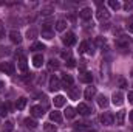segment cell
<instances>
[{
	"mask_svg": "<svg viewBox=\"0 0 133 132\" xmlns=\"http://www.w3.org/2000/svg\"><path fill=\"white\" fill-rule=\"evenodd\" d=\"M31 115L36 117V118H40V117L43 115V109H42L40 106H33V107H31Z\"/></svg>",
	"mask_w": 133,
	"mask_h": 132,
	"instance_id": "obj_15",
	"label": "cell"
},
{
	"mask_svg": "<svg viewBox=\"0 0 133 132\" xmlns=\"http://www.w3.org/2000/svg\"><path fill=\"white\" fill-rule=\"evenodd\" d=\"M115 121H116V124H118V126H122V124H124V121H125V112H124V110L118 112V115H116Z\"/></svg>",
	"mask_w": 133,
	"mask_h": 132,
	"instance_id": "obj_17",
	"label": "cell"
},
{
	"mask_svg": "<svg viewBox=\"0 0 133 132\" xmlns=\"http://www.w3.org/2000/svg\"><path fill=\"white\" fill-rule=\"evenodd\" d=\"M79 14H81V17H82L84 20H90V19H91V8H84Z\"/></svg>",
	"mask_w": 133,
	"mask_h": 132,
	"instance_id": "obj_18",
	"label": "cell"
},
{
	"mask_svg": "<svg viewBox=\"0 0 133 132\" xmlns=\"http://www.w3.org/2000/svg\"><path fill=\"white\" fill-rule=\"evenodd\" d=\"M127 98H129V103L133 104V92H129V97H127Z\"/></svg>",
	"mask_w": 133,
	"mask_h": 132,
	"instance_id": "obj_39",
	"label": "cell"
},
{
	"mask_svg": "<svg viewBox=\"0 0 133 132\" xmlns=\"http://www.w3.org/2000/svg\"><path fill=\"white\" fill-rule=\"evenodd\" d=\"M43 129H45V132H56L57 131L56 126L51 124V123H45V124H43Z\"/></svg>",
	"mask_w": 133,
	"mask_h": 132,
	"instance_id": "obj_27",
	"label": "cell"
},
{
	"mask_svg": "<svg viewBox=\"0 0 133 132\" xmlns=\"http://www.w3.org/2000/svg\"><path fill=\"white\" fill-rule=\"evenodd\" d=\"M53 103H54V107H64L65 106V97H62V95H57L56 98L53 99Z\"/></svg>",
	"mask_w": 133,
	"mask_h": 132,
	"instance_id": "obj_16",
	"label": "cell"
},
{
	"mask_svg": "<svg viewBox=\"0 0 133 132\" xmlns=\"http://www.w3.org/2000/svg\"><path fill=\"white\" fill-rule=\"evenodd\" d=\"M62 84L65 86V89L66 87H70V86L73 84V78H71L70 75H64V78H62Z\"/></svg>",
	"mask_w": 133,
	"mask_h": 132,
	"instance_id": "obj_24",
	"label": "cell"
},
{
	"mask_svg": "<svg viewBox=\"0 0 133 132\" xmlns=\"http://www.w3.org/2000/svg\"><path fill=\"white\" fill-rule=\"evenodd\" d=\"M74 115H76V110H74L73 107L68 106V107L65 109V117L66 118H74Z\"/></svg>",
	"mask_w": 133,
	"mask_h": 132,
	"instance_id": "obj_26",
	"label": "cell"
},
{
	"mask_svg": "<svg viewBox=\"0 0 133 132\" xmlns=\"http://www.w3.org/2000/svg\"><path fill=\"white\" fill-rule=\"evenodd\" d=\"M95 95H96V87H93V86L87 87V89H85V92H84L85 99H93V98H95Z\"/></svg>",
	"mask_w": 133,
	"mask_h": 132,
	"instance_id": "obj_9",
	"label": "cell"
},
{
	"mask_svg": "<svg viewBox=\"0 0 133 132\" xmlns=\"http://www.w3.org/2000/svg\"><path fill=\"white\" fill-rule=\"evenodd\" d=\"M124 8H125L127 11H129V9H132V8H133V2H127V3L124 5Z\"/></svg>",
	"mask_w": 133,
	"mask_h": 132,
	"instance_id": "obj_37",
	"label": "cell"
},
{
	"mask_svg": "<svg viewBox=\"0 0 133 132\" xmlns=\"http://www.w3.org/2000/svg\"><path fill=\"white\" fill-rule=\"evenodd\" d=\"M3 34H5V30H3V25H2V22H0V39L3 37Z\"/></svg>",
	"mask_w": 133,
	"mask_h": 132,
	"instance_id": "obj_40",
	"label": "cell"
},
{
	"mask_svg": "<svg viewBox=\"0 0 133 132\" xmlns=\"http://www.w3.org/2000/svg\"><path fill=\"white\" fill-rule=\"evenodd\" d=\"M111 101H113L115 106H122L124 104V95L121 92H115L113 97H111Z\"/></svg>",
	"mask_w": 133,
	"mask_h": 132,
	"instance_id": "obj_4",
	"label": "cell"
},
{
	"mask_svg": "<svg viewBox=\"0 0 133 132\" xmlns=\"http://www.w3.org/2000/svg\"><path fill=\"white\" fill-rule=\"evenodd\" d=\"M9 39H11L12 44H20V42H22V36H20L19 31H16V30H12V31L9 33Z\"/></svg>",
	"mask_w": 133,
	"mask_h": 132,
	"instance_id": "obj_10",
	"label": "cell"
},
{
	"mask_svg": "<svg viewBox=\"0 0 133 132\" xmlns=\"http://www.w3.org/2000/svg\"><path fill=\"white\" fill-rule=\"evenodd\" d=\"M130 120H132V121H133V110H132V112H130Z\"/></svg>",
	"mask_w": 133,
	"mask_h": 132,
	"instance_id": "obj_44",
	"label": "cell"
},
{
	"mask_svg": "<svg viewBox=\"0 0 133 132\" xmlns=\"http://www.w3.org/2000/svg\"><path fill=\"white\" fill-rule=\"evenodd\" d=\"M96 44H98V45H104V44H105V39H102V37H98V39H96Z\"/></svg>",
	"mask_w": 133,
	"mask_h": 132,
	"instance_id": "obj_38",
	"label": "cell"
},
{
	"mask_svg": "<svg viewBox=\"0 0 133 132\" xmlns=\"http://www.w3.org/2000/svg\"><path fill=\"white\" fill-rule=\"evenodd\" d=\"M62 58H70V53H68V51H64V53H62Z\"/></svg>",
	"mask_w": 133,
	"mask_h": 132,
	"instance_id": "obj_43",
	"label": "cell"
},
{
	"mask_svg": "<svg viewBox=\"0 0 133 132\" xmlns=\"http://www.w3.org/2000/svg\"><path fill=\"white\" fill-rule=\"evenodd\" d=\"M130 44H132V39H130L129 36H119V37L116 39V45L121 47V48H125V47H129Z\"/></svg>",
	"mask_w": 133,
	"mask_h": 132,
	"instance_id": "obj_1",
	"label": "cell"
},
{
	"mask_svg": "<svg viewBox=\"0 0 133 132\" xmlns=\"http://www.w3.org/2000/svg\"><path fill=\"white\" fill-rule=\"evenodd\" d=\"M79 79H81L82 82H85V84H91V81H93V75H91L90 71H82L81 76H79Z\"/></svg>",
	"mask_w": 133,
	"mask_h": 132,
	"instance_id": "obj_6",
	"label": "cell"
},
{
	"mask_svg": "<svg viewBox=\"0 0 133 132\" xmlns=\"http://www.w3.org/2000/svg\"><path fill=\"white\" fill-rule=\"evenodd\" d=\"M108 5H110V8H113V9H119V8H121V3H119L118 0H110Z\"/></svg>",
	"mask_w": 133,
	"mask_h": 132,
	"instance_id": "obj_30",
	"label": "cell"
},
{
	"mask_svg": "<svg viewBox=\"0 0 133 132\" xmlns=\"http://www.w3.org/2000/svg\"><path fill=\"white\" fill-rule=\"evenodd\" d=\"M53 36H54V33L50 30V25L45 23V25H43V30H42V37H45V39H53Z\"/></svg>",
	"mask_w": 133,
	"mask_h": 132,
	"instance_id": "obj_12",
	"label": "cell"
},
{
	"mask_svg": "<svg viewBox=\"0 0 133 132\" xmlns=\"http://www.w3.org/2000/svg\"><path fill=\"white\" fill-rule=\"evenodd\" d=\"M77 112H79L81 115H90V113H93V110H91L87 104H84V103H81V104L77 106Z\"/></svg>",
	"mask_w": 133,
	"mask_h": 132,
	"instance_id": "obj_8",
	"label": "cell"
},
{
	"mask_svg": "<svg viewBox=\"0 0 133 132\" xmlns=\"http://www.w3.org/2000/svg\"><path fill=\"white\" fill-rule=\"evenodd\" d=\"M48 65H50V68H57V67H59V62H57V61H54V59H51Z\"/></svg>",
	"mask_w": 133,
	"mask_h": 132,
	"instance_id": "obj_35",
	"label": "cell"
},
{
	"mask_svg": "<svg viewBox=\"0 0 133 132\" xmlns=\"http://www.w3.org/2000/svg\"><path fill=\"white\" fill-rule=\"evenodd\" d=\"M127 30H129V31H133V17L127 22Z\"/></svg>",
	"mask_w": 133,
	"mask_h": 132,
	"instance_id": "obj_36",
	"label": "cell"
},
{
	"mask_svg": "<svg viewBox=\"0 0 133 132\" xmlns=\"http://www.w3.org/2000/svg\"><path fill=\"white\" fill-rule=\"evenodd\" d=\"M62 42L65 44L66 47H71V45H74L76 44V36H74V33H71V31H68V33L62 37Z\"/></svg>",
	"mask_w": 133,
	"mask_h": 132,
	"instance_id": "obj_2",
	"label": "cell"
},
{
	"mask_svg": "<svg viewBox=\"0 0 133 132\" xmlns=\"http://www.w3.org/2000/svg\"><path fill=\"white\" fill-rule=\"evenodd\" d=\"M50 120L54 121V123H62V115L59 112H51L50 113Z\"/></svg>",
	"mask_w": 133,
	"mask_h": 132,
	"instance_id": "obj_20",
	"label": "cell"
},
{
	"mask_svg": "<svg viewBox=\"0 0 133 132\" xmlns=\"http://www.w3.org/2000/svg\"><path fill=\"white\" fill-rule=\"evenodd\" d=\"M59 89H61L59 79H57L56 76H51V79H50V90H51V92H56V90H59Z\"/></svg>",
	"mask_w": 133,
	"mask_h": 132,
	"instance_id": "obj_7",
	"label": "cell"
},
{
	"mask_svg": "<svg viewBox=\"0 0 133 132\" xmlns=\"http://www.w3.org/2000/svg\"><path fill=\"white\" fill-rule=\"evenodd\" d=\"M51 13H53V8L51 6H46V8L42 9V16H50Z\"/></svg>",
	"mask_w": 133,
	"mask_h": 132,
	"instance_id": "obj_33",
	"label": "cell"
},
{
	"mask_svg": "<svg viewBox=\"0 0 133 132\" xmlns=\"http://www.w3.org/2000/svg\"><path fill=\"white\" fill-rule=\"evenodd\" d=\"M87 50H88V42H82L79 45V53H85Z\"/></svg>",
	"mask_w": 133,
	"mask_h": 132,
	"instance_id": "obj_32",
	"label": "cell"
},
{
	"mask_svg": "<svg viewBox=\"0 0 133 132\" xmlns=\"http://www.w3.org/2000/svg\"><path fill=\"white\" fill-rule=\"evenodd\" d=\"M25 106H26V98H19V99H17L16 107H17L19 110H23V109H25Z\"/></svg>",
	"mask_w": 133,
	"mask_h": 132,
	"instance_id": "obj_25",
	"label": "cell"
},
{
	"mask_svg": "<svg viewBox=\"0 0 133 132\" xmlns=\"http://www.w3.org/2000/svg\"><path fill=\"white\" fill-rule=\"evenodd\" d=\"M31 50H45V45L40 44V42H34L33 47H31Z\"/></svg>",
	"mask_w": 133,
	"mask_h": 132,
	"instance_id": "obj_31",
	"label": "cell"
},
{
	"mask_svg": "<svg viewBox=\"0 0 133 132\" xmlns=\"http://www.w3.org/2000/svg\"><path fill=\"white\" fill-rule=\"evenodd\" d=\"M98 104H99L101 107H107L108 106V98L105 95H99L98 97Z\"/></svg>",
	"mask_w": 133,
	"mask_h": 132,
	"instance_id": "obj_22",
	"label": "cell"
},
{
	"mask_svg": "<svg viewBox=\"0 0 133 132\" xmlns=\"http://www.w3.org/2000/svg\"><path fill=\"white\" fill-rule=\"evenodd\" d=\"M68 95H70V98L71 99H79V89L77 87H70V90H68Z\"/></svg>",
	"mask_w": 133,
	"mask_h": 132,
	"instance_id": "obj_19",
	"label": "cell"
},
{
	"mask_svg": "<svg viewBox=\"0 0 133 132\" xmlns=\"http://www.w3.org/2000/svg\"><path fill=\"white\" fill-rule=\"evenodd\" d=\"M6 56V55H9V48H6V47H0V56Z\"/></svg>",
	"mask_w": 133,
	"mask_h": 132,
	"instance_id": "obj_34",
	"label": "cell"
},
{
	"mask_svg": "<svg viewBox=\"0 0 133 132\" xmlns=\"http://www.w3.org/2000/svg\"><path fill=\"white\" fill-rule=\"evenodd\" d=\"M33 65L36 68H39V67L43 65V56L42 55H34L33 56Z\"/></svg>",
	"mask_w": 133,
	"mask_h": 132,
	"instance_id": "obj_14",
	"label": "cell"
},
{
	"mask_svg": "<svg viewBox=\"0 0 133 132\" xmlns=\"http://www.w3.org/2000/svg\"><path fill=\"white\" fill-rule=\"evenodd\" d=\"M3 129H5V132H12V129H14V124H12V121H5V126H3Z\"/></svg>",
	"mask_w": 133,
	"mask_h": 132,
	"instance_id": "obj_29",
	"label": "cell"
},
{
	"mask_svg": "<svg viewBox=\"0 0 133 132\" xmlns=\"http://www.w3.org/2000/svg\"><path fill=\"white\" fill-rule=\"evenodd\" d=\"M119 84H121V87H125V86H127V82H125L124 79H119Z\"/></svg>",
	"mask_w": 133,
	"mask_h": 132,
	"instance_id": "obj_42",
	"label": "cell"
},
{
	"mask_svg": "<svg viewBox=\"0 0 133 132\" xmlns=\"http://www.w3.org/2000/svg\"><path fill=\"white\" fill-rule=\"evenodd\" d=\"M68 67H74V59H68Z\"/></svg>",
	"mask_w": 133,
	"mask_h": 132,
	"instance_id": "obj_41",
	"label": "cell"
},
{
	"mask_svg": "<svg viewBox=\"0 0 133 132\" xmlns=\"http://www.w3.org/2000/svg\"><path fill=\"white\" fill-rule=\"evenodd\" d=\"M25 126L26 128H30V129H36L37 128V121L36 120H33V118H25Z\"/></svg>",
	"mask_w": 133,
	"mask_h": 132,
	"instance_id": "obj_21",
	"label": "cell"
},
{
	"mask_svg": "<svg viewBox=\"0 0 133 132\" xmlns=\"http://www.w3.org/2000/svg\"><path fill=\"white\" fill-rule=\"evenodd\" d=\"M65 28H66V20L61 19V20L56 22V30H57V31H64Z\"/></svg>",
	"mask_w": 133,
	"mask_h": 132,
	"instance_id": "obj_23",
	"label": "cell"
},
{
	"mask_svg": "<svg viewBox=\"0 0 133 132\" xmlns=\"http://www.w3.org/2000/svg\"><path fill=\"white\" fill-rule=\"evenodd\" d=\"M96 17H98L99 20H108V19H110V13H108L105 8H104V9L101 8L99 11L96 13Z\"/></svg>",
	"mask_w": 133,
	"mask_h": 132,
	"instance_id": "obj_11",
	"label": "cell"
},
{
	"mask_svg": "<svg viewBox=\"0 0 133 132\" xmlns=\"http://www.w3.org/2000/svg\"><path fill=\"white\" fill-rule=\"evenodd\" d=\"M99 120H101V123H102V124H105V126H110V124H113V120H115V118H113V117H111L108 112H105V113H102V115H101Z\"/></svg>",
	"mask_w": 133,
	"mask_h": 132,
	"instance_id": "obj_5",
	"label": "cell"
},
{
	"mask_svg": "<svg viewBox=\"0 0 133 132\" xmlns=\"http://www.w3.org/2000/svg\"><path fill=\"white\" fill-rule=\"evenodd\" d=\"M36 36H37V31H36L34 28H30V30L26 31V37H28V39H31V40L36 39Z\"/></svg>",
	"mask_w": 133,
	"mask_h": 132,
	"instance_id": "obj_28",
	"label": "cell"
},
{
	"mask_svg": "<svg viewBox=\"0 0 133 132\" xmlns=\"http://www.w3.org/2000/svg\"><path fill=\"white\" fill-rule=\"evenodd\" d=\"M0 70L5 71L6 75H12L14 70H16V67H14L12 62H2V64H0Z\"/></svg>",
	"mask_w": 133,
	"mask_h": 132,
	"instance_id": "obj_3",
	"label": "cell"
},
{
	"mask_svg": "<svg viewBox=\"0 0 133 132\" xmlns=\"http://www.w3.org/2000/svg\"><path fill=\"white\" fill-rule=\"evenodd\" d=\"M19 68H20V71H23V73H26V70H28V64H26V58L25 56H19Z\"/></svg>",
	"mask_w": 133,
	"mask_h": 132,
	"instance_id": "obj_13",
	"label": "cell"
}]
</instances>
